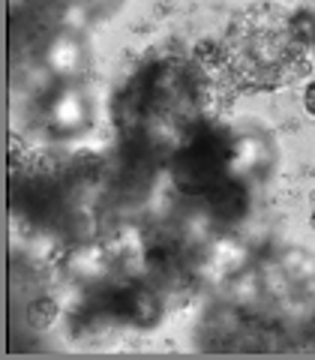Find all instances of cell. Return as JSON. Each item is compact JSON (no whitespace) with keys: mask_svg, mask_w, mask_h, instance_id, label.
Returning <instances> with one entry per match:
<instances>
[{"mask_svg":"<svg viewBox=\"0 0 315 360\" xmlns=\"http://www.w3.org/2000/svg\"><path fill=\"white\" fill-rule=\"evenodd\" d=\"M312 222H315V198H312Z\"/></svg>","mask_w":315,"mask_h":360,"instance_id":"obj_3","label":"cell"},{"mask_svg":"<svg viewBox=\"0 0 315 360\" xmlns=\"http://www.w3.org/2000/svg\"><path fill=\"white\" fill-rule=\"evenodd\" d=\"M303 108H307L309 115L315 117V78H309V82H307V90H303Z\"/></svg>","mask_w":315,"mask_h":360,"instance_id":"obj_2","label":"cell"},{"mask_svg":"<svg viewBox=\"0 0 315 360\" xmlns=\"http://www.w3.org/2000/svg\"><path fill=\"white\" fill-rule=\"evenodd\" d=\"M222 51L231 78L243 87H283L309 70L307 33L276 6H255L234 18Z\"/></svg>","mask_w":315,"mask_h":360,"instance_id":"obj_1","label":"cell"}]
</instances>
